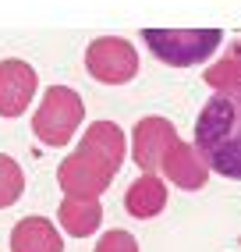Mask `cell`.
I'll return each instance as SVG.
<instances>
[{
  "label": "cell",
  "mask_w": 241,
  "mask_h": 252,
  "mask_svg": "<svg viewBox=\"0 0 241 252\" xmlns=\"http://www.w3.org/2000/svg\"><path fill=\"white\" fill-rule=\"evenodd\" d=\"M85 68L96 82H107V86H120V82L135 78L139 71V57H135L131 43L124 39H96L85 50Z\"/></svg>",
  "instance_id": "5"
},
{
  "label": "cell",
  "mask_w": 241,
  "mask_h": 252,
  "mask_svg": "<svg viewBox=\"0 0 241 252\" xmlns=\"http://www.w3.org/2000/svg\"><path fill=\"white\" fill-rule=\"evenodd\" d=\"M82 96L67 86H50L43 103L32 117V131H36V139L46 142V146H67L75 139V131L82 125Z\"/></svg>",
  "instance_id": "3"
},
{
  "label": "cell",
  "mask_w": 241,
  "mask_h": 252,
  "mask_svg": "<svg viewBox=\"0 0 241 252\" xmlns=\"http://www.w3.org/2000/svg\"><path fill=\"white\" fill-rule=\"evenodd\" d=\"M142 39L149 43V50L156 54L160 61L167 64H178V68H188V64H195V61H206L213 54V50L220 46V32L216 29H146L142 32Z\"/></svg>",
  "instance_id": "4"
},
{
  "label": "cell",
  "mask_w": 241,
  "mask_h": 252,
  "mask_svg": "<svg viewBox=\"0 0 241 252\" xmlns=\"http://www.w3.org/2000/svg\"><path fill=\"white\" fill-rule=\"evenodd\" d=\"M11 252H64V238L46 217H25L11 231Z\"/></svg>",
  "instance_id": "7"
},
{
  "label": "cell",
  "mask_w": 241,
  "mask_h": 252,
  "mask_svg": "<svg viewBox=\"0 0 241 252\" xmlns=\"http://www.w3.org/2000/svg\"><path fill=\"white\" fill-rule=\"evenodd\" d=\"M195 149L216 174L241 181V82L206 99L195 121Z\"/></svg>",
  "instance_id": "1"
},
{
  "label": "cell",
  "mask_w": 241,
  "mask_h": 252,
  "mask_svg": "<svg viewBox=\"0 0 241 252\" xmlns=\"http://www.w3.org/2000/svg\"><path fill=\"white\" fill-rule=\"evenodd\" d=\"M99 203L96 199H75V195H67L64 199V206H60V224L71 231V234H92L99 227Z\"/></svg>",
  "instance_id": "8"
},
{
  "label": "cell",
  "mask_w": 241,
  "mask_h": 252,
  "mask_svg": "<svg viewBox=\"0 0 241 252\" xmlns=\"http://www.w3.org/2000/svg\"><path fill=\"white\" fill-rule=\"evenodd\" d=\"M120 153H124V139L114 125L99 121L96 128H89L82 139V149L60 167V185L67 189V195L92 199L96 192H103L110 174H117L120 167Z\"/></svg>",
  "instance_id": "2"
},
{
  "label": "cell",
  "mask_w": 241,
  "mask_h": 252,
  "mask_svg": "<svg viewBox=\"0 0 241 252\" xmlns=\"http://www.w3.org/2000/svg\"><path fill=\"white\" fill-rule=\"evenodd\" d=\"M96 252H135V242H131V234H124V231H110L107 238H99Z\"/></svg>",
  "instance_id": "11"
},
{
  "label": "cell",
  "mask_w": 241,
  "mask_h": 252,
  "mask_svg": "<svg viewBox=\"0 0 241 252\" xmlns=\"http://www.w3.org/2000/svg\"><path fill=\"white\" fill-rule=\"evenodd\" d=\"M25 192V171L18 167V160H11L0 153V210L14 206Z\"/></svg>",
  "instance_id": "10"
},
{
  "label": "cell",
  "mask_w": 241,
  "mask_h": 252,
  "mask_svg": "<svg viewBox=\"0 0 241 252\" xmlns=\"http://www.w3.org/2000/svg\"><path fill=\"white\" fill-rule=\"evenodd\" d=\"M36 86H39V78L29 61H18V57L0 61V117L25 114V107L36 96Z\"/></svg>",
  "instance_id": "6"
},
{
  "label": "cell",
  "mask_w": 241,
  "mask_h": 252,
  "mask_svg": "<svg viewBox=\"0 0 241 252\" xmlns=\"http://www.w3.org/2000/svg\"><path fill=\"white\" fill-rule=\"evenodd\" d=\"M124 206L131 217H152L163 206V185L156 178H142L139 185H131L124 195Z\"/></svg>",
  "instance_id": "9"
}]
</instances>
